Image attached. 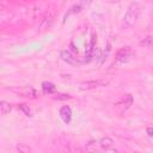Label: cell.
Returning a JSON list of instances; mask_svg holds the SVG:
<instances>
[{"label":"cell","instance_id":"3","mask_svg":"<svg viewBox=\"0 0 153 153\" xmlns=\"http://www.w3.org/2000/svg\"><path fill=\"white\" fill-rule=\"evenodd\" d=\"M109 84L108 80H103V79H97V80H87V81H82L79 84V88L80 90H93V88H98L102 86H106Z\"/></svg>","mask_w":153,"mask_h":153},{"label":"cell","instance_id":"5","mask_svg":"<svg viewBox=\"0 0 153 153\" xmlns=\"http://www.w3.org/2000/svg\"><path fill=\"white\" fill-rule=\"evenodd\" d=\"M60 118L66 123L68 124L71 121H72V110L68 105H63L61 109H60Z\"/></svg>","mask_w":153,"mask_h":153},{"label":"cell","instance_id":"15","mask_svg":"<svg viewBox=\"0 0 153 153\" xmlns=\"http://www.w3.org/2000/svg\"><path fill=\"white\" fill-rule=\"evenodd\" d=\"M146 133L151 136V137H153V128H151V127H148L147 129H146Z\"/></svg>","mask_w":153,"mask_h":153},{"label":"cell","instance_id":"8","mask_svg":"<svg viewBox=\"0 0 153 153\" xmlns=\"http://www.w3.org/2000/svg\"><path fill=\"white\" fill-rule=\"evenodd\" d=\"M42 90H43L44 93H53L56 90V86L53 82L44 81V82H42Z\"/></svg>","mask_w":153,"mask_h":153},{"label":"cell","instance_id":"7","mask_svg":"<svg viewBox=\"0 0 153 153\" xmlns=\"http://www.w3.org/2000/svg\"><path fill=\"white\" fill-rule=\"evenodd\" d=\"M112 145H114V140L111 137H109V136H105V137L100 139V141H99V146L102 148H104L105 151L110 149L112 147Z\"/></svg>","mask_w":153,"mask_h":153},{"label":"cell","instance_id":"11","mask_svg":"<svg viewBox=\"0 0 153 153\" xmlns=\"http://www.w3.org/2000/svg\"><path fill=\"white\" fill-rule=\"evenodd\" d=\"M53 19H54V14H48L45 18H44V20H43V23L41 24V26H39V30H43L44 27H47V26H49L51 23H53Z\"/></svg>","mask_w":153,"mask_h":153},{"label":"cell","instance_id":"6","mask_svg":"<svg viewBox=\"0 0 153 153\" xmlns=\"http://www.w3.org/2000/svg\"><path fill=\"white\" fill-rule=\"evenodd\" d=\"M61 57H62L63 61H66V62H68V63H72V65L78 63V60L73 56V54H72L69 50H62V51H61Z\"/></svg>","mask_w":153,"mask_h":153},{"label":"cell","instance_id":"2","mask_svg":"<svg viewBox=\"0 0 153 153\" xmlns=\"http://www.w3.org/2000/svg\"><path fill=\"white\" fill-rule=\"evenodd\" d=\"M131 104H133V96L131 94H127L122 99H120L117 103H115L114 109L118 115H122L131 106Z\"/></svg>","mask_w":153,"mask_h":153},{"label":"cell","instance_id":"10","mask_svg":"<svg viewBox=\"0 0 153 153\" xmlns=\"http://www.w3.org/2000/svg\"><path fill=\"white\" fill-rule=\"evenodd\" d=\"M24 97H31V98H33L35 96H36V91L32 88V87H30V86H27V87H24L23 90H20L19 91Z\"/></svg>","mask_w":153,"mask_h":153},{"label":"cell","instance_id":"1","mask_svg":"<svg viewBox=\"0 0 153 153\" xmlns=\"http://www.w3.org/2000/svg\"><path fill=\"white\" fill-rule=\"evenodd\" d=\"M142 12V5L137 1H134L129 5V7L127 8V12L124 13L123 17V26L126 27H130L135 24V22L139 19L140 14Z\"/></svg>","mask_w":153,"mask_h":153},{"label":"cell","instance_id":"12","mask_svg":"<svg viewBox=\"0 0 153 153\" xmlns=\"http://www.w3.org/2000/svg\"><path fill=\"white\" fill-rule=\"evenodd\" d=\"M26 116H32V114H31V110H30V108H29V105H26V104H20L19 106H18Z\"/></svg>","mask_w":153,"mask_h":153},{"label":"cell","instance_id":"9","mask_svg":"<svg viewBox=\"0 0 153 153\" xmlns=\"http://www.w3.org/2000/svg\"><path fill=\"white\" fill-rule=\"evenodd\" d=\"M12 110V106L10 103L5 102V100H1L0 102V111H1V115H7L10 114V111Z\"/></svg>","mask_w":153,"mask_h":153},{"label":"cell","instance_id":"4","mask_svg":"<svg viewBox=\"0 0 153 153\" xmlns=\"http://www.w3.org/2000/svg\"><path fill=\"white\" fill-rule=\"evenodd\" d=\"M133 55L131 50L129 49V47H126V48H122L121 50L117 51L116 54V57H115V62H114V66H117V65H123L128 61V59Z\"/></svg>","mask_w":153,"mask_h":153},{"label":"cell","instance_id":"13","mask_svg":"<svg viewBox=\"0 0 153 153\" xmlns=\"http://www.w3.org/2000/svg\"><path fill=\"white\" fill-rule=\"evenodd\" d=\"M71 98L72 97L69 94H66V93H61V94H57V96L54 97V99H56V100H68Z\"/></svg>","mask_w":153,"mask_h":153},{"label":"cell","instance_id":"14","mask_svg":"<svg viewBox=\"0 0 153 153\" xmlns=\"http://www.w3.org/2000/svg\"><path fill=\"white\" fill-rule=\"evenodd\" d=\"M17 149H18L19 152H23V153H27V152H30V151H31V149H30V147H29V146H26V145H24V143L18 145V146H17Z\"/></svg>","mask_w":153,"mask_h":153}]
</instances>
